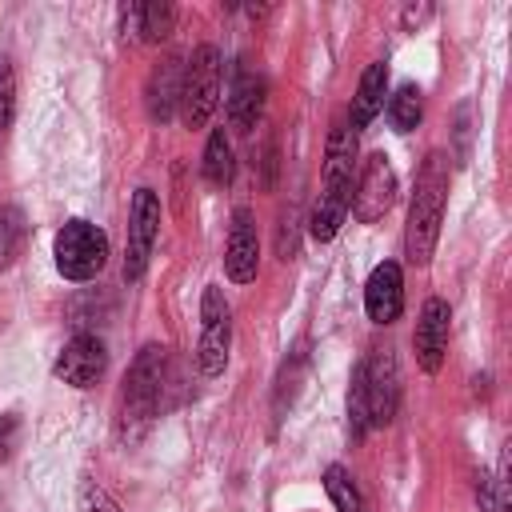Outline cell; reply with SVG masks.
<instances>
[{
  "instance_id": "7402d4cb",
  "label": "cell",
  "mask_w": 512,
  "mask_h": 512,
  "mask_svg": "<svg viewBox=\"0 0 512 512\" xmlns=\"http://www.w3.org/2000/svg\"><path fill=\"white\" fill-rule=\"evenodd\" d=\"M76 508H80V512H124V508H120L96 480H88V476L76 484Z\"/></svg>"
},
{
  "instance_id": "d4e9b609",
  "label": "cell",
  "mask_w": 512,
  "mask_h": 512,
  "mask_svg": "<svg viewBox=\"0 0 512 512\" xmlns=\"http://www.w3.org/2000/svg\"><path fill=\"white\" fill-rule=\"evenodd\" d=\"M428 16H432V4H420V8H404V28H420Z\"/></svg>"
},
{
  "instance_id": "9a60e30c",
  "label": "cell",
  "mask_w": 512,
  "mask_h": 512,
  "mask_svg": "<svg viewBox=\"0 0 512 512\" xmlns=\"http://www.w3.org/2000/svg\"><path fill=\"white\" fill-rule=\"evenodd\" d=\"M180 84H184V60L180 56H168L164 64L152 68V76L144 84V104H148V116L156 124L172 120V112L180 108Z\"/></svg>"
},
{
  "instance_id": "5b68a950",
  "label": "cell",
  "mask_w": 512,
  "mask_h": 512,
  "mask_svg": "<svg viewBox=\"0 0 512 512\" xmlns=\"http://www.w3.org/2000/svg\"><path fill=\"white\" fill-rule=\"evenodd\" d=\"M52 256H56V268H60L64 280H76V284L80 280H92L108 264V236L92 220H68L56 232Z\"/></svg>"
},
{
  "instance_id": "7c38bea8",
  "label": "cell",
  "mask_w": 512,
  "mask_h": 512,
  "mask_svg": "<svg viewBox=\"0 0 512 512\" xmlns=\"http://www.w3.org/2000/svg\"><path fill=\"white\" fill-rule=\"evenodd\" d=\"M448 320H452L448 300H440V296L424 300L420 320H416V336H412L416 360H420L424 372H440V364H444V352H448Z\"/></svg>"
},
{
  "instance_id": "44dd1931",
  "label": "cell",
  "mask_w": 512,
  "mask_h": 512,
  "mask_svg": "<svg viewBox=\"0 0 512 512\" xmlns=\"http://www.w3.org/2000/svg\"><path fill=\"white\" fill-rule=\"evenodd\" d=\"M324 492L332 496L336 512H364L360 492H356V484H352V476H348L344 464H328V468H324Z\"/></svg>"
},
{
  "instance_id": "2e32d148",
  "label": "cell",
  "mask_w": 512,
  "mask_h": 512,
  "mask_svg": "<svg viewBox=\"0 0 512 512\" xmlns=\"http://www.w3.org/2000/svg\"><path fill=\"white\" fill-rule=\"evenodd\" d=\"M260 112H264V76L248 72V68H236L232 88H228V124L240 136H248L256 128Z\"/></svg>"
},
{
  "instance_id": "e0dca14e",
  "label": "cell",
  "mask_w": 512,
  "mask_h": 512,
  "mask_svg": "<svg viewBox=\"0 0 512 512\" xmlns=\"http://www.w3.org/2000/svg\"><path fill=\"white\" fill-rule=\"evenodd\" d=\"M384 96H388V64L384 60H372L360 76V88L352 96V108H348V128L360 132L376 120V112L384 108Z\"/></svg>"
},
{
  "instance_id": "30bf717a",
  "label": "cell",
  "mask_w": 512,
  "mask_h": 512,
  "mask_svg": "<svg viewBox=\"0 0 512 512\" xmlns=\"http://www.w3.org/2000/svg\"><path fill=\"white\" fill-rule=\"evenodd\" d=\"M104 368H108V352H104V340H100L96 332H76V336L60 348V356H56V364H52L56 380H64V384H72V388L96 384V380L104 376Z\"/></svg>"
},
{
  "instance_id": "9c48e42d",
  "label": "cell",
  "mask_w": 512,
  "mask_h": 512,
  "mask_svg": "<svg viewBox=\"0 0 512 512\" xmlns=\"http://www.w3.org/2000/svg\"><path fill=\"white\" fill-rule=\"evenodd\" d=\"M160 232V196L152 188H136L132 212H128V256H124V280H140L152 256Z\"/></svg>"
},
{
  "instance_id": "ac0fdd59",
  "label": "cell",
  "mask_w": 512,
  "mask_h": 512,
  "mask_svg": "<svg viewBox=\"0 0 512 512\" xmlns=\"http://www.w3.org/2000/svg\"><path fill=\"white\" fill-rule=\"evenodd\" d=\"M232 172H236L232 144H228L224 128H216V132L208 136V144H204V180L216 184V188H224V184H232Z\"/></svg>"
},
{
  "instance_id": "277c9868",
  "label": "cell",
  "mask_w": 512,
  "mask_h": 512,
  "mask_svg": "<svg viewBox=\"0 0 512 512\" xmlns=\"http://www.w3.org/2000/svg\"><path fill=\"white\" fill-rule=\"evenodd\" d=\"M220 76H224V56L216 44H200L184 60V84H180V120L188 128H204L208 116L220 104Z\"/></svg>"
},
{
  "instance_id": "8992f818",
  "label": "cell",
  "mask_w": 512,
  "mask_h": 512,
  "mask_svg": "<svg viewBox=\"0 0 512 512\" xmlns=\"http://www.w3.org/2000/svg\"><path fill=\"white\" fill-rule=\"evenodd\" d=\"M228 348H232V308H228L224 292L216 284H208L204 300H200V344H196L200 372L220 376L228 364Z\"/></svg>"
},
{
  "instance_id": "7a4b0ae2",
  "label": "cell",
  "mask_w": 512,
  "mask_h": 512,
  "mask_svg": "<svg viewBox=\"0 0 512 512\" xmlns=\"http://www.w3.org/2000/svg\"><path fill=\"white\" fill-rule=\"evenodd\" d=\"M444 200H448V156L444 152H428L420 172H416V188H412V204H408V224H404V256L424 268L436 252L440 240V220H444Z\"/></svg>"
},
{
  "instance_id": "ffe728a7",
  "label": "cell",
  "mask_w": 512,
  "mask_h": 512,
  "mask_svg": "<svg viewBox=\"0 0 512 512\" xmlns=\"http://www.w3.org/2000/svg\"><path fill=\"white\" fill-rule=\"evenodd\" d=\"M424 116V100H420V88L416 84H400L392 96H388V120L396 132H412Z\"/></svg>"
},
{
  "instance_id": "8fae6325",
  "label": "cell",
  "mask_w": 512,
  "mask_h": 512,
  "mask_svg": "<svg viewBox=\"0 0 512 512\" xmlns=\"http://www.w3.org/2000/svg\"><path fill=\"white\" fill-rule=\"evenodd\" d=\"M224 272L232 284H252L260 272V240H256V224L248 208L232 212V232H228V248H224Z\"/></svg>"
},
{
  "instance_id": "3957f363",
  "label": "cell",
  "mask_w": 512,
  "mask_h": 512,
  "mask_svg": "<svg viewBox=\"0 0 512 512\" xmlns=\"http://www.w3.org/2000/svg\"><path fill=\"white\" fill-rule=\"evenodd\" d=\"M352 164H356V132L348 124H336L328 136V152H324V184L320 196L312 204L308 216V232L312 240H332L348 216V200H352Z\"/></svg>"
},
{
  "instance_id": "cb8c5ba5",
  "label": "cell",
  "mask_w": 512,
  "mask_h": 512,
  "mask_svg": "<svg viewBox=\"0 0 512 512\" xmlns=\"http://www.w3.org/2000/svg\"><path fill=\"white\" fill-rule=\"evenodd\" d=\"M16 432H20L16 412H4V416H0V464L12 456V448H16Z\"/></svg>"
},
{
  "instance_id": "603a6c76",
  "label": "cell",
  "mask_w": 512,
  "mask_h": 512,
  "mask_svg": "<svg viewBox=\"0 0 512 512\" xmlns=\"http://www.w3.org/2000/svg\"><path fill=\"white\" fill-rule=\"evenodd\" d=\"M12 116H16V76H12V60L0 56V140L12 124Z\"/></svg>"
},
{
  "instance_id": "4fadbf2b",
  "label": "cell",
  "mask_w": 512,
  "mask_h": 512,
  "mask_svg": "<svg viewBox=\"0 0 512 512\" xmlns=\"http://www.w3.org/2000/svg\"><path fill=\"white\" fill-rule=\"evenodd\" d=\"M364 308L372 324H392L404 312V276L396 260H384L372 268L368 284H364Z\"/></svg>"
},
{
  "instance_id": "52a82bcc",
  "label": "cell",
  "mask_w": 512,
  "mask_h": 512,
  "mask_svg": "<svg viewBox=\"0 0 512 512\" xmlns=\"http://www.w3.org/2000/svg\"><path fill=\"white\" fill-rule=\"evenodd\" d=\"M356 372H360V388H364V404H368V424L372 428L388 424L400 404V368H396L392 348H372V356L360 360Z\"/></svg>"
},
{
  "instance_id": "5bb4252c",
  "label": "cell",
  "mask_w": 512,
  "mask_h": 512,
  "mask_svg": "<svg viewBox=\"0 0 512 512\" xmlns=\"http://www.w3.org/2000/svg\"><path fill=\"white\" fill-rule=\"evenodd\" d=\"M172 24H176V8L164 4V0H144V4H124V8H120V28H124V36L144 40V44L168 40Z\"/></svg>"
},
{
  "instance_id": "6da1fadb",
  "label": "cell",
  "mask_w": 512,
  "mask_h": 512,
  "mask_svg": "<svg viewBox=\"0 0 512 512\" xmlns=\"http://www.w3.org/2000/svg\"><path fill=\"white\" fill-rule=\"evenodd\" d=\"M164 364L168 352L160 344H144L140 356L132 360L124 388H120V408H116V440L120 444H140L152 420L160 416L164 404Z\"/></svg>"
},
{
  "instance_id": "d6986e66",
  "label": "cell",
  "mask_w": 512,
  "mask_h": 512,
  "mask_svg": "<svg viewBox=\"0 0 512 512\" xmlns=\"http://www.w3.org/2000/svg\"><path fill=\"white\" fill-rule=\"evenodd\" d=\"M24 240H28V220H24V212H20L16 204H4V208H0V272L16 264Z\"/></svg>"
},
{
  "instance_id": "ba28073f",
  "label": "cell",
  "mask_w": 512,
  "mask_h": 512,
  "mask_svg": "<svg viewBox=\"0 0 512 512\" xmlns=\"http://www.w3.org/2000/svg\"><path fill=\"white\" fill-rule=\"evenodd\" d=\"M392 200H396V172H392V164H388L384 152H372L364 160L360 176H356V188H352L348 208H352V216L360 224H376L392 208Z\"/></svg>"
}]
</instances>
